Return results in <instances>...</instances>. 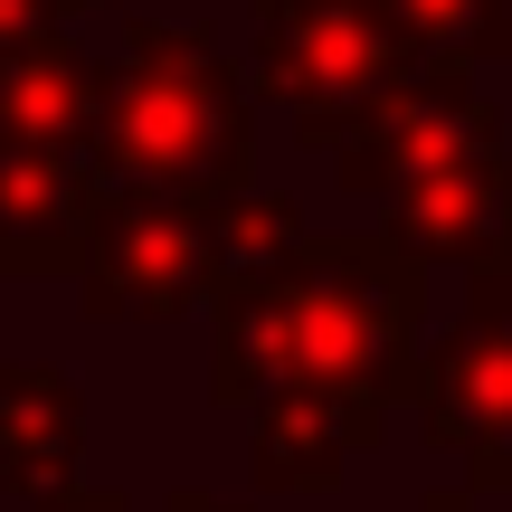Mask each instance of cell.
Masks as SVG:
<instances>
[{
	"instance_id": "obj_16",
	"label": "cell",
	"mask_w": 512,
	"mask_h": 512,
	"mask_svg": "<svg viewBox=\"0 0 512 512\" xmlns=\"http://www.w3.org/2000/svg\"><path fill=\"white\" fill-rule=\"evenodd\" d=\"M171 512H219V503H200V494H181V503H171Z\"/></svg>"
},
{
	"instance_id": "obj_15",
	"label": "cell",
	"mask_w": 512,
	"mask_h": 512,
	"mask_svg": "<svg viewBox=\"0 0 512 512\" xmlns=\"http://www.w3.org/2000/svg\"><path fill=\"white\" fill-rule=\"evenodd\" d=\"M57 10H67V19H86V10H114V0H57Z\"/></svg>"
},
{
	"instance_id": "obj_14",
	"label": "cell",
	"mask_w": 512,
	"mask_h": 512,
	"mask_svg": "<svg viewBox=\"0 0 512 512\" xmlns=\"http://www.w3.org/2000/svg\"><path fill=\"white\" fill-rule=\"evenodd\" d=\"M48 29H67V10H57V0H0V57L29 48V38H48Z\"/></svg>"
},
{
	"instance_id": "obj_13",
	"label": "cell",
	"mask_w": 512,
	"mask_h": 512,
	"mask_svg": "<svg viewBox=\"0 0 512 512\" xmlns=\"http://www.w3.org/2000/svg\"><path fill=\"white\" fill-rule=\"evenodd\" d=\"M475 313H494V323H512V228H503V238L475 256Z\"/></svg>"
},
{
	"instance_id": "obj_10",
	"label": "cell",
	"mask_w": 512,
	"mask_h": 512,
	"mask_svg": "<svg viewBox=\"0 0 512 512\" xmlns=\"http://www.w3.org/2000/svg\"><path fill=\"white\" fill-rule=\"evenodd\" d=\"M76 389L57 370H0V465L19 484H48L76 456Z\"/></svg>"
},
{
	"instance_id": "obj_5",
	"label": "cell",
	"mask_w": 512,
	"mask_h": 512,
	"mask_svg": "<svg viewBox=\"0 0 512 512\" xmlns=\"http://www.w3.org/2000/svg\"><path fill=\"white\" fill-rule=\"evenodd\" d=\"M76 285H86L95 323H171V313H190L200 294H219V200L114 190V219Z\"/></svg>"
},
{
	"instance_id": "obj_11",
	"label": "cell",
	"mask_w": 512,
	"mask_h": 512,
	"mask_svg": "<svg viewBox=\"0 0 512 512\" xmlns=\"http://www.w3.org/2000/svg\"><path fill=\"white\" fill-rule=\"evenodd\" d=\"M380 10L399 19V38L446 76L512 57V0H380Z\"/></svg>"
},
{
	"instance_id": "obj_12",
	"label": "cell",
	"mask_w": 512,
	"mask_h": 512,
	"mask_svg": "<svg viewBox=\"0 0 512 512\" xmlns=\"http://www.w3.org/2000/svg\"><path fill=\"white\" fill-rule=\"evenodd\" d=\"M294 247H304L294 200H266V190L219 200V285H228V275H266V266H285Z\"/></svg>"
},
{
	"instance_id": "obj_6",
	"label": "cell",
	"mask_w": 512,
	"mask_h": 512,
	"mask_svg": "<svg viewBox=\"0 0 512 512\" xmlns=\"http://www.w3.org/2000/svg\"><path fill=\"white\" fill-rule=\"evenodd\" d=\"M105 219H114V181L95 162L0 143V266L10 275H86Z\"/></svg>"
},
{
	"instance_id": "obj_8",
	"label": "cell",
	"mask_w": 512,
	"mask_h": 512,
	"mask_svg": "<svg viewBox=\"0 0 512 512\" xmlns=\"http://www.w3.org/2000/svg\"><path fill=\"white\" fill-rule=\"evenodd\" d=\"M503 228H512V162H475V171H446V181L399 190L380 238L408 247L418 266H437V256H465V266H475Z\"/></svg>"
},
{
	"instance_id": "obj_3",
	"label": "cell",
	"mask_w": 512,
	"mask_h": 512,
	"mask_svg": "<svg viewBox=\"0 0 512 512\" xmlns=\"http://www.w3.org/2000/svg\"><path fill=\"white\" fill-rule=\"evenodd\" d=\"M427 57L399 38V19L380 0H256V57L247 95L294 114V143L342 152L351 124L370 105H389L399 86H418Z\"/></svg>"
},
{
	"instance_id": "obj_9",
	"label": "cell",
	"mask_w": 512,
	"mask_h": 512,
	"mask_svg": "<svg viewBox=\"0 0 512 512\" xmlns=\"http://www.w3.org/2000/svg\"><path fill=\"white\" fill-rule=\"evenodd\" d=\"M380 437V399H342V389H275L256 418V465L266 484H332L342 446Z\"/></svg>"
},
{
	"instance_id": "obj_4",
	"label": "cell",
	"mask_w": 512,
	"mask_h": 512,
	"mask_svg": "<svg viewBox=\"0 0 512 512\" xmlns=\"http://www.w3.org/2000/svg\"><path fill=\"white\" fill-rule=\"evenodd\" d=\"M475 162H512V114L475 76H446L427 67L418 86H399L389 105H370L351 124V143L332 152V181L351 200H399L418 181H446V171H475Z\"/></svg>"
},
{
	"instance_id": "obj_1",
	"label": "cell",
	"mask_w": 512,
	"mask_h": 512,
	"mask_svg": "<svg viewBox=\"0 0 512 512\" xmlns=\"http://www.w3.org/2000/svg\"><path fill=\"white\" fill-rule=\"evenodd\" d=\"M418 313H427V266L408 247L370 238H304L285 266L228 275L219 323H209V389L247 399L256 380L285 389H342V399H380V389L418 380Z\"/></svg>"
},
{
	"instance_id": "obj_2",
	"label": "cell",
	"mask_w": 512,
	"mask_h": 512,
	"mask_svg": "<svg viewBox=\"0 0 512 512\" xmlns=\"http://www.w3.org/2000/svg\"><path fill=\"white\" fill-rule=\"evenodd\" d=\"M95 171L114 190H171V200H238L256 171L247 76L171 19H124V48L105 76V124H95Z\"/></svg>"
},
{
	"instance_id": "obj_7",
	"label": "cell",
	"mask_w": 512,
	"mask_h": 512,
	"mask_svg": "<svg viewBox=\"0 0 512 512\" xmlns=\"http://www.w3.org/2000/svg\"><path fill=\"white\" fill-rule=\"evenodd\" d=\"M418 389H427L437 446H465L475 475L494 484L503 475V446H512V323L475 313L437 361H418Z\"/></svg>"
}]
</instances>
